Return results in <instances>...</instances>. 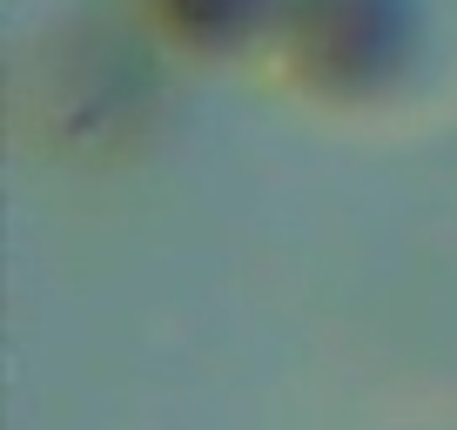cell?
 I'll return each mask as SVG.
<instances>
[{"label": "cell", "instance_id": "6da1fadb", "mask_svg": "<svg viewBox=\"0 0 457 430\" xmlns=\"http://www.w3.org/2000/svg\"><path fill=\"white\" fill-rule=\"evenodd\" d=\"M411 47L403 0H310L303 7V54L329 87H384Z\"/></svg>", "mask_w": 457, "mask_h": 430}, {"label": "cell", "instance_id": "7a4b0ae2", "mask_svg": "<svg viewBox=\"0 0 457 430\" xmlns=\"http://www.w3.org/2000/svg\"><path fill=\"white\" fill-rule=\"evenodd\" d=\"M169 14L182 21L195 41H236V34H249L270 14V0H169Z\"/></svg>", "mask_w": 457, "mask_h": 430}]
</instances>
